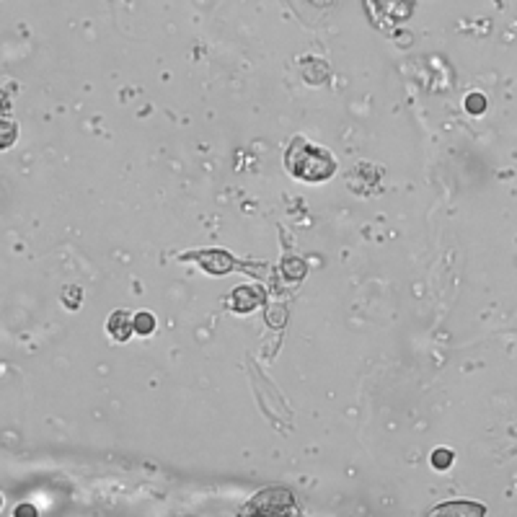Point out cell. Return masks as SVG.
Wrapping results in <instances>:
<instances>
[{"instance_id": "obj_9", "label": "cell", "mask_w": 517, "mask_h": 517, "mask_svg": "<svg viewBox=\"0 0 517 517\" xmlns=\"http://www.w3.org/2000/svg\"><path fill=\"white\" fill-rule=\"evenodd\" d=\"M466 109H468L471 114H481L486 109V98L481 94H471L468 98H466Z\"/></svg>"}, {"instance_id": "obj_5", "label": "cell", "mask_w": 517, "mask_h": 517, "mask_svg": "<svg viewBox=\"0 0 517 517\" xmlns=\"http://www.w3.org/2000/svg\"><path fill=\"white\" fill-rule=\"evenodd\" d=\"M194 259H199L202 267L207 272H212V274H223V272H228L233 267V259L228 254H223V251H207V254H197Z\"/></svg>"}, {"instance_id": "obj_7", "label": "cell", "mask_w": 517, "mask_h": 517, "mask_svg": "<svg viewBox=\"0 0 517 517\" xmlns=\"http://www.w3.org/2000/svg\"><path fill=\"white\" fill-rule=\"evenodd\" d=\"M135 331L143 336H151L155 331V316L148 313V310H140L135 316Z\"/></svg>"}, {"instance_id": "obj_3", "label": "cell", "mask_w": 517, "mask_h": 517, "mask_svg": "<svg viewBox=\"0 0 517 517\" xmlns=\"http://www.w3.org/2000/svg\"><path fill=\"white\" fill-rule=\"evenodd\" d=\"M233 308L238 310V313H246V310H254L256 305H262L264 302V293L262 287H238L231 298Z\"/></svg>"}, {"instance_id": "obj_8", "label": "cell", "mask_w": 517, "mask_h": 517, "mask_svg": "<svg viewBox=\"0 0 517 517\" xmlns=\"http://www.w3.org/2000/svg\"><path fill=\"white\" fill-rule=\"evenodd\" d=\"M450 463H453V453H450L447 447H440V450L432 453V466H435V468H447Z\"/></svg>"}, {"instance_id": "obj_4", "label": "cell", "mask_w": 517, "mask_h": 517, "mask_svg": "<svg viewBox=\"0 0 517 517\" xmlns=\"http://www.w3.org/2000/svg\"><path fill=\"white\" fill-rule=\"evenodd\" d=\"M109 331L117 342H127L135 331V319H129L127 310H114L112 319H109Z\"/></svg>"}, {"instance_id": "obj_6", "label": "cell", "mask_w": 517, "mask_h": 517, "mask_svg": "<svg viewBox=\"0 0 517 517\" xmlns=\"http://www.w3.org/2000/svg\"><path fill=\"white\" fill-rule=\"evenodd\" d=\"M486 509L481 504H471V502H455V504H440V507L432 509V515H466V517H476L484 515Z\"/></svg>"}, {"instance_id": "obj_1", "label": "cell", "mask_w": 517, "mask_h": 517, "mask_svg": "<svg viewBox=\"0 0 517 517\" xmlns=\"http://www.w3.org/2000/svg\"><path fill=\"white\" fill-rule=\"evenodd\" d=\"M287 171L295 174L298 179L305 181H326L336 171V158L328 151H324L316 143H305V140H295L285 155Z\"/></svg>"}, {"instance_id": "obj_2", "label": "cell", "mask_w": 517, "mask_h": 517, "mask_svg": "<svg viewBox=\"0 0 517 517\" xmlns=\"http://www.w3.org/2000/svg\"><path fill=\"white\" fill-rule=\"evenodd\" d=\"M246 512H295V499L293 494L285 489H269L262 492L251 504L246 507Z\"/></svg>"}, {"instance_id": "obj_10", "label": "cell", "mask_w": 517, "mask_h": 517, "mask_svg": "<svg viewBox=\"0 0 517 517\" xmlns=\"http://www.w3.org/2000/svg\"><path fill=\"white\" fill-rule=\"evenodd\" d=\"M75 298H78V287H70V300H68L70 308H75Z\"/></svg>"}]
</instances>
